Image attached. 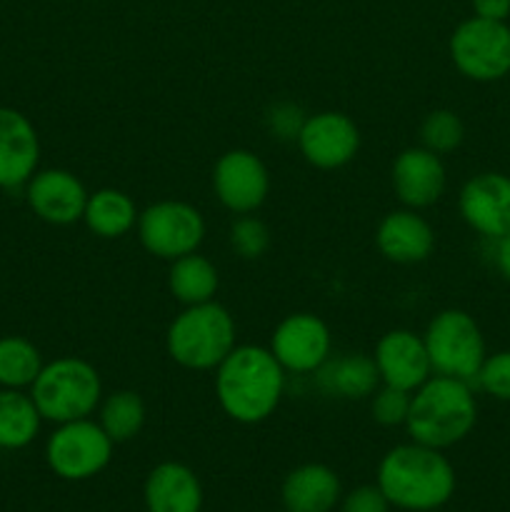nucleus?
<instances>
[{
	"mask_svg": "<svg viewBox=\"0 0 510 512\" xmlns=\"http://www.w3.org/2000/svg\"><path fill=\"white\" fill-rule=\"evenodd\" d=\"M285 390V370L270 348L235 345L215 368V395L228 418L255 425L278 410Z\"/></svg>",
	"mask_w": 510,
	"mask_h": 512,
	"instance_id": "1",
	"label": "nucleus"
},
{
	"mask_svg": "<svg viewBox=\"0 0 510 512\" xmlns=\"http://www.w3.org/2000/svg\"><path fill=\"white\" fill-rule=\"evenodd\" d=\"M378 488L400 510H438L453 498L455 470L440 450L420 443L398 445L380 460Z\"/></svg>",
	"mask_w": 510,
	"mask_h": 512,
	"instance_id": "2",
	"label": "nucleus"
},
{
	"mask_svg": "<svg viewBox=\"0 0 510 512\" xmlns=\"http://www.w3.org/2000/svg\"><path fill=\"white\" fill-rule=\"evenodd\" d=\"M478 420V403L465 380L430 375L410 395L405 428L413 443L445 450L470 435Z\"/></svg>",
	"mask_w": 510,
	"mask_h": 512,
	"instance_id": "3",
	"label": "nucleus"
},
{
	"mask_svg": "<svg viewBox=\"0 0 510 512\" xmlns=\"http://www.w3.org/2000/svg\"><path fill=\"white\" fill-rule=\"evenodd\" d=\"M168 355L188 370H215L235 348V320L215 300L185 305L165 335Z\"/></svg>",
	"mask_w": 510,
	"mask_h": 512,
	"instance_id": "4",
	"label": "nucleus"
},
{
	"mask_svg": "<svg viewBox=\"0 0 510 512\" xmlns=\"http://www.w3.org/2000/svg\"><path fill=\"white\" fill-rule=\"evenodd\" d=\"M30 398L35 400L43 420L55 425L70 423L95 413L103 398V383L88 360L65 355L43 365L35 383L30 385Z\"/></svg>",
	"mask_w": 510,
	"mask_h": 512,
	"instance_id": "5",
	"label": "nucleus"
},
{
	"mask_svg": "<svg viewBox=\"0 0 510 512\" xmlns=\"http://www.w3.org/2000/svg\"><path fill=\"white\" fill-rule=\"evenodd\" d=\"M433 373L470 383L485 360V340L478 323L465 310H443L423 335Z\"/></svg>",
	"mask_w": 510,
	"mask_h": 512,
	"instance_id": "6",
	"label": "nucleus"
},
{
	"mask_svg": "<svg viewBox=\"0 0 510 512\" xmlns=\"http://www.w3.org/2000/svg\"><path fill=\"white\" fill-rule=\"evenodd\" d=\"M450 60L475 83H495L510 73V25L473 15L450 35Z\"/></svg>",
	"mask_w": 510,
	"mask_h": 512,
	"instance_id": "7",
	"label": "nucleus"
},
{
	"mask_svg": "<svg viewBox=\"0 0 510 512\" xmlns=\"http://www.w3.org/2000/svg\"><path fill=\"white\" fill-rule=\"evenodd\" d=\"M113 440L90 418L60 423L45 443V460L63 480H88L108 468Z\"/></svg>",
	"mask_w": 510,
	"mask_h": 512,
	"instance_id": "8",
	"label": "nucleus"
},
{
	"mask_svg": "<svg viewBox=\"0 0 510 512\" xmlns=\"http://www.w3.org/2000/svg\"><path fill=\"white\" fill-rule=\"evenodd\" d=\"M138 238L150 255L178 260L198 253L205 238V220L198 208L183 200H160L138 215Z\"/></svg>",
	"mask_w": 510,
	"mask_h": 512,
	"instance_id": "9",
	"label": "nucleus"
},
{
	"mask_svg": "<svg viewBox=\"0 0 510 512\" xmlns=\"http://www.w3.org/2000/svg\"><path fill=\"white\" fill-rule=\"evenodd\" d=\"M213 190L230 213H255L270 193L268 168L253 150H228L213 168Z\"/></svg>",
	"mask_w": 510,
	"mask_h": 512,
	"instance_id": "10",
	"label": "nucleus"
},
{
	"mask_svg": "<svg viewBox=\"0 0 510 512\" xmlns=\"http://www.w3.org/2000/svg\"><path fill=\"white\" fill-rule=\"evenodd\" d=\"M330 350V328L313 313L288 315L270 335V353L290 373H315L330 358Z\"/></svg>",
	"mask_w": 510,
	"mask_h": 512,
	"instance_id": "11",
	"label": "nucleus"
},
{
	"mask_svg": "<svg viewBox=\"0 0 510 512\" xmlns=\"http://www.w3.org/2000/svg\"><path fill=\"white\" fill-rule=\"evenodd\" d=\"M298 148L313 168H343L358 155L360 130L345 113L325 110L305 118L298 133Z\"/></svg>",
	"mask_w": 510,
	"mask_h": 512,
	"instance_id": "12",
	"label": "nucleus"
},
{
	"mask_svg": "<svg viewBox=\"0 0 510 512\" xmlns=\"http://www.w3.org/2000/svg\"><path fill=\"white\" fill-rule=\"evenodd\" d=\"M458 208L475 233L490 240L510 235V175H473L460 190Z\"/></svg>",
	"mask_w": 510,
	"mask_h": 512,
	"instance_id": "13",
	"label": "nucleus"
},
{
	"mask_svg": "<svg viewBox=\"0 0 510 512\" xmlns=\"http://www.w3.org/2000/svg\"><path fill=\"white\" fill-rule=\"evenodd\" d=\"M25 200L43 223L73 225L83 220L88 190L70 170H38L25 183Z\"/></svg>",
	"mask_w": 510,
	"mask_h": 512,
	"instance_id": "14",
	"label": "nucleus"
},
{
	"mask_svg": "<svg viewBox=\"0 0 510 512\" xmlns=\"http://www.w3.org/2000/svg\"><path fill=\"white\" fill-rule=\"evenodd\" d=\"M373 360L380 383L408 390V393L418 390L433 375V365H430L423 338L410 333V330L385 333L375 345Z\"/></svg>",
	"mask_w": 510,
	"mask_h": 512,
	"instance_id": "15",
	"label": "nucleus"
},
{
	"mask_svg": "<svg viewBox=\"0 0 510 512\" xmlns=\"http://www.w3.org/2000/svg\"><path fill=\"white\" fill-rule=\"evenodd\" d=\"M40 138L25 113L0 105V190H15L38 173Z\"/></svg>",
	"mask_w": 510,
	"mask_h": 512,
	"instance_id": "16",
	"label": "nucleus"
},
{
	"mask_svg": "<svg viewBox=\"0 0 510 512\" xmlns=\"http://www.w3.org/2000/svg\"><path fill=\"white\" fill-rule=\"evenodd\" d=\"M445 165L440 155L428 148H408L393 163L395 195L410 210L430 208L445 193Z\"/></svg>",
	"mask_w": 510,
	"mask_h": 512,
	"instance_id": "17",
	"label": "nucleus"
},
{
	"mask_svg": "<svg viewBox=\"0 0 510 512\" xmlns=\"http://www.w3.org/2000/svg\"><path fill=\"white\" fill-rule=\"evenodd\" d=\"M375 245L393 263H423L435 248V233L415 210H393L380 220Z\"/></svg>",
	"mask_w": 510,
	"mask_h": 512,
	"instance_id": "18",
	"label": "nucleus"
},
{
	"mask_svg": "<svg viewBox=\"0 0 510 512\" xmlns=\"http://www.w3.org/2000/svg\"><path fill=\"white\" fill-rule=\"evenodd\" d=\"M145 508L148 512H200L203 488L188 465L160 463L145 480Z\"/></svg>",
	"mask_w": 510,
	"mask_h": 512,
	"instance_id": "19",
	"label": "nucleus"
},
{
	"mask_svg": "<svg viewBox=\"0 0 510 512\" xmlns=\"http://www.w3.org/2000/svg\"><path fill=\"white\" fill-rule=\"evenodd\" d=\"M340 500V480L328 465L308 463L290 470L283 483L288 512H330Z\"/></svg>",
	"mask_w": 510,
	"mask_h": 512,
	"instance_id": "20",
	"label": "nucleus"
},
{
	"mask_svg": "<svg viewBox=\"0 0 510 512\" xmlns=\"http://www.w3.org/2000/svg\"><path fill=\"white\" fill-rule=\"evenodd\" d=\"M315 383L330 398L363 400L378 390L380 375L375 360L363 353L328 358L315 370Z\"/></svg>",
	"mask_w": 510,
	"mask_h": 512,
	"instance_id": "21",
	"label": "nucleus"
},
{
	"mask_svg": "<svg viewBox=\"0 0 510 512\" xmlns=\"http://www.w3.org/2000/svg\"><path fill=\"white\" fill-rule=\"evenodd\" d=\"M138 215L140 213L130 195H125L123 190L103 188L98 193L88 195L83 220L90 233L98 235V238L113 240L130 233L138 225Z\"/></svg>",
	"mask_w": 510,
	"mask_h": 512,
	"instance_id": "22",
	"label": "nucleus"
},
{
	"mask_svg": "<svg viewBox=\"0 0 510 512\" xmlns=\"http://www.w3.org/2000/svg\"><path fill=\"white\" fill-rule=\"evenodd\" d=\"M43 415L25 390L0 388V450H23L38 438Z\"/></svg>",
	"mask_w": 510,
	"mask_h": 512,
	"instance_id": "23",
	"label": "nucleus"
},
{
	"mask_svg": "<svg viewBox=\"0 0 510 512\" xmlns=\"http://www.w3.org/2000/svg\"><path fill=\"white\" fill-rule=\"evenodd\" d=\"M218 283L215 265L198 253L183 255L170 265L168 288L173 298L183 305H200L213 300Z\"/></svg>",
	"mask_w": 510,
	"mask_h": 512,
	"instance_id": "24",
	"label": "nucleus"
},
{
	"mask_svg": "<svg viewBox=\"0 0 510 512\" xmlns=\"http://www.w3.org/2000/svg\"><path fill=\"white\" fill-rule=\"evenodd\" d=\"M43 355L23 335L0 338V388L30 390L43 370Z\"/></svg>",
	"mask_w": 510,
	"mask_h": 512,
	"instance_id": "25",
	"label": "nucleus"
},
{
	"mask_svg": "<svg viewBox=\"0 0 510 512\" xmlns=\"http://www.w3.org/2000/svg\"><path fill=\"white\" fill-rule=\"evenodd\" d=\"M145 425V403L133 390L110 393L100 403V428L108 433L113 443L133 440Z\"/></svg>",
	"mask_w": 510,
	"mask_h": 512,
	"instance_id": "26",
	"label": "nucleus"
},
{
	"mask_svg": "<svg viewBox=\"0 0 510 512\" xmlns=\"http://www.w3.org/2000/svg\"><path fill=\"white\" fill-rule=\"evenodd\" d=\"M465 138V125L460 120L458 113L453 110H433L430 115H425L423 125H420V140H423V148L433 150L435 155L453 153L460 148Z\"/></svg>",
	"mask_w": 510,
	"mask_h": 512,
	"instance_id": "27",
	"label": "nucleus"
},
{
	"mask_svg": "<svg viewBox=\"0 0 510 512\" xmlns=\"http://www.w3.org/2000/svg\"><path fill=\"white\" fill-rule=\"evenodd\" d=\"M230 245L245 260H255L270 248V230L255 215H240L230 228Z\"/></svg>",
	"mask_w": 510,
	"mask_h": 512,
	"instance_id": "28",
	"label": "nucleus"
},
{
	"mask_svg": "<svg viewBox=\"0 0 510 512\" xmlns=\"http://www.w3.org/2000/svg\"><path fill=\"white\" fill-rule=\"evenodd\" d=\"M410 395L408 390L393 388V385H383L373 393V403H370V413H373L375 423L385 425V428H395V425H405L410 410Z\"/></svg>",
	"mask_w": 510,
	"mask_h": 512,
	"instance_id": "29",
	"label": "nucleus"
},
{
	"mask_svg": "<svg viewBox=\"0 0 510 512\" xmlns=\"http://www.w3.org/2000/svg\"><path fill=\"white\" fill-rule=\"evenodd\" d=\"M475 380H478V385L490 395V398L510 403V350L485 355Z\"/></svg>",
	"mask_w": 510,
	"mask_h": 512,
	"instance_id": "30",
	"label": "nucleus"
},
{
	"mask_svg": "<svg viewBox=\"0 0 510 512\" xmlns=\"http://www.w3.org/2000/svg\"><path fill=\"white\" fill-rule=\"evenodd\" d=\"M305 123V115L298 105L278 103L268 113V128L280 140H298L300 128Z\"/></svg>",
	"mask_w": 510,
	"mask_h": 512,
	"instance_id": "31",
	"label": "nucleus"
},
{
	"mask_svg": "<svg viewBox=\"0 0 510 512\" xmlns=\"http://www.w3.org/2000/svg\"><path fill=\"white\" fill-rule=\"evenodd\" d=\"M388 505V498L378 485H360L345 495L340 512H388Z\"/></svg>",
	"mask_w": 510,
	"mask_h": 512,
	"instance_id": "32",
	"label": "nucleus"
},
{
	"mask_svg": "<svg viewBox=\"0 0 510 512\" xmlns=\"http://www.w3.org/2000/svg\"><path fill=\"white\" fill-rule=\"evenodd\" d=\"M473 13L485 20H508L510 0H473Z\"/></svg>",
	"mask_w": 510,
	"mask_h": 512,
	"instance_id": "33",
	"label": "nucleus"
},
{
	"mask_svg": "<svg viewBox=\"0 0 510 512\" xmlns=\"http://www.w3.org/2000/svg\"><path fill=\"white\" fill-rule=\"evenodd\" d=\"M495 243H498L495 245V265H498L500 275L510 280V235H503Z\"/></svg>",
	"mask_w": 510,
	"mask_h": 512,
	"instance_id": "34",
	"label": "nucleus"
}]
</instances>
